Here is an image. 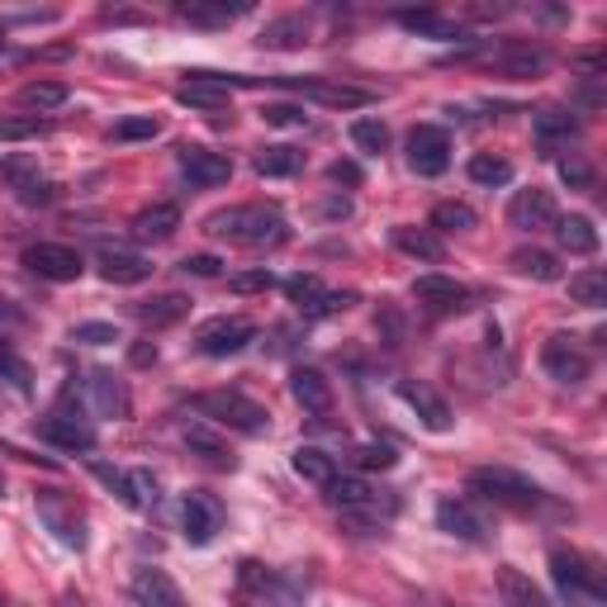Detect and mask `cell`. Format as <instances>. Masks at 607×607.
Masks as SVG:
<instances>
[{
	"mask_svg": "<svg viewBox=\"0 0 607 607\" xmlns=\"http://www.w3.org/2000/svg\"><path fill=\"white\" fill-rule=\"evenodd\" d=\"M205 233L238 242V247H276V242H285V214L276 205H233L209 214Z\"/></svg>",
	"mask_w": 607,
	"mask_h": 607,
	"instance_id": "6da1fadb",
	"label": "cell"
},
{
	"mask_svg": "<svg viewBox=\"0 0 607 607\" xmlns=\"http://www.w3.org/2000/svg\"><path fill=\"white\" fill-rule=\"evenodd\" d=\"M465 489L479 494L484 504H498V508H518V512L545 508V489H541V484H531L527 475H518V470H508V465H479V470H470Z\"/></svg>",
	"mask_w": 607,
	"mask_h": 607,
	"instance_id": "7a4b0ae2",
	"label": "cell"
},
{
	"mask_svg": "<svg viewBox=\"0 0 607 607\" xmlns=\"http://www.w3.org/2000/svg\"><path fill=\"white\" fill-rule=\"evenodd\" d=\"M323 494H328V504L361 531H375V522H389L394 512H399V498L394 494H375L366 479H352V475H338Z\"/></svg>",
	"mask_w": 607,
	"mask_h": 607,
	"instance_id": "3957f363",
	"label": "cell"
},
{
	"mask_svg": "<svg viewBox=\"0 0 607 607\" xmlns=\"http://www.w3.org/2000/svg\"><path fill=\"white\" fill-rule=\"evenodd\" d=\"M195 413L209 418L214 428H228V432H242V437H262L271 428V413L256 399L238 389H209V394H195Z\"/></svg>",
	"mask_w": 607,
	"mask_h": 607,
	"instance_id": "277c9868",
	"label": "cell"
},
{
	"mask_svg": "<svg viewBox=\"0 0 607 607\" xmlns=\"http://www.w3.org/2000/svg\"><path fill=\"white\" fill-rule=\"evenodd\" d=\"M551 580H555V594L565 598L570 607H607L603 574L588 565L584 555H574V551H551Z\"/></svg>",
	"mask_w": 607,
	"mask_h": 607,
	"instance_id": "5b68a950",
	"label": "cell"
},
{
	"mask_svg": "<svg viewBox=\"0 0 607 607\" xmlns=\"http://www.w3.org/2000/svg\"><path fill=\"white\" fill-rule=\"evenodd\" d=\"M541 366H545V375H551L555 385L574 389V385H584V379H588V371H594V356L580 346V338L555 332V338H545V346H541Z\"/></svg>",
	"mask_w": 607,
	"mask_h": 607,
	"instance_id": "8992f818",
	"label": "cell"
},
{
	"mask_svg": "<svg viewBox=\"0 0 607 607\" xmlns=\"http://www.w3.org/2000/svg\"><path fill=\"white\" fill-rule=\"evenodd\" d=\"M256 338V323L242 313H219L209 323L195 328V352L200 356H238L242 346Z\"/></svg>",
	"mask_w": 607,
	"mask_h": 607,
	"instance_id": "52a82bcc",
	"label": "cell"
},
{
	"mask_svg": "<svg viewBox=\"0 0 607 607\" xmlns=\"http://www.w3.org/2000/svg\"><path fill=\"white\" fill-rule=\"evenodd\" d=\"M276 86H290L299 96H313L318 104H328V110H366L375 100V90L366 86H346V81H323V76H271Z\"/></svg>",
	"mask_w": 607,
	"mask_h": 607,
	"instance_id": "ba28073f",
	"label": "cell"
},
{
	"mask_svg": "<svg viewBox=\"0 0 607 607\" xmlns=\"http://www.w3.org/2000/svg\"><path fill=\"white\" fill-rule=\"evenodd\" d=\"M24 266L43 280H57V285L81 280V271H86L81 252L67 247V242H34V247H24Z\"/></svg>",
	"mask_w": 607,
	"mask_h": 607,
	"instance_id": "9c48e42d",
	"label": "cell"
},
{
	"mask_svg": "<svg viewBox=\"0 0 607 607\" xmlns=\"http://www.w3.org/2000/svg\"><path fill=\"white\" fill-rule=\"evenodd\" d=\"M479 67H489V71H498V76H537V71H545V48H537V43H518V38H508V43H498V48H489V53H479L475 57Z\"/></svg>",
	"mask_w": 607,
	"mask_h": 607,
	"instance_id": "30bf717a",
	"label": "cell"
},
{
	"mask_svg": "<svg viewBox=\"0 0 607 607\" xmlns=\"http://www.w3.org/2000/svg\"><path fill=\"white\" fill-rule=\"evenodd\" d=\"M408 166H413L418 176H442L451 166V139L446 129L437 124H418L408 133Z\"/></svg>",
	"mask_w": 607,
	"mask_h": 607,
	"instance_id": "8fae6325",
	"label": "cell"
},
{
	"mask_svg": "<svg viewBox=\"0 0 607 607\" xmlns=\"http://www.w3.org/2000/svg\"><path fill=\"white\" fill-rule=\"evenodd\" d=\"M38 518H43V527H48L57 541L67 545V551H86V518L76 512L71 498H63V494H38Z\"/></svg>",
	"mask_w": 607,
	"mask_h": 607,
	"instance_id": "7c38bea8",
	"label": "cell"
},
{
	"mask_svg": "<svg viewBox=\"0 0 607 607\" xmlns=\"http://www.w3.org/2000/svg\"><path fill=\"white\" fill-rule=\"evenodd\" d=\"M38 437H43V442H53V446H63V451H96V428H90L81 413H71V408H53V413H43L38 418Z\"/></svg>",
	"mask_w": 607,
	"mask_h": 607,
	"instance_id": "4fadbf2b",
	"label": "cell"
},
{
	"mask_svg": "<svg viewBox=\"0 0 607 607\" xmlns=\"http://www.w3.org/2000/svg\"><path fill=\"white\" fill-rule=\"evenodd\" d=\"M176 162H180V172L190 176V186H200V190H214V186H223V180L233 176V162H228L223 152H214V147H200V143H186L176 152Z\"/></svg>",
	"mask_w": 607,
	"mask_h": 607,
	"instance_id": "5bb4252c",
	"label": "cell"
},
{
	"mask_svg": "<svg viewBox=\"0 0 607 607\" xmlns=\"http://www.w3.org/2000/svg\"><path fill=\"white\" fill-rule=\"evenodd\" d=\"M180 527H186V541H190V545H209V541L219 537V527H223L219 498H209V494H186V498H180Z\"/></svg>",
	"mask_w": 607,
	"mask_h": 607,
	"instance_id": "9a60e30c",
	"label": "cell"
},
{
	"mask_svg": "<svg viewBox=\"0 0 607 607\" xmlns=\"http://www.w3.org/2000/svg\"><path fill=\"white\" fill-rule=\"evenodd\" d=\"M555 219H560L555 195H551V190H541V186L518 190V195H512V205H508V223H512V228H522V233H541V228H551Z\"/></svg>",
	"mask_w": 607,
	"mask_h": 607,
	"instance_id": "2e32d148",
	"label": "cell"
},
{
	"mask_svg": "<svg viewBox=\"0 0 607 607\" xmlns=\"http://www.w3.org/2000/svg\"><path fill=\"white\" fill-rule=\"evenodd\" d=\"M285 295H290V304H299L309 318H328V313H342L346 304H352V295H332L318 276H290L285 280Z\"/></svg>",
	"mask_w": 607,
	"mask_h": 607,
	"instance_id": "e0dca14e",
	"label": "cell"
},
{
	"mask_svg": "<svg viewBox=\"0 0 607 607\" xmlns=\"http://www.w3.org/2000/svg\"><path fill=\"white\" fill-rule=\"evenodd\" d=\"M413 299H418L428 313H461L465 304H470V290H465L461 280H451V276H437V271H428V276H418V280H413Z\"/></svg>",
	"mask_w": 607,
	"mask_h": 607,
	"instance_id": "ac0fdd59",
	"label": "cell"
},
{
	"mask_svg": "<svg viewBox=\"0 0 607 607\" xmlns=\"http://www.w3.org/2000/svg\"><path fill=\"white\" fill-rule=\"evenodd\" d=\"M228 96H233V76H219V71H186L176 100L180 104H195V110H223Z\"/></svg>",
	"mask_w": 607,
	"mask_h": 607,
	"instance_id": "d6986e66",
	"label": "cell"
},
{
	"mask_svg": "<svg viewBox=\"0 0 607 607\" xmlns=\"http://www.w3.org/2000/svg\"><path fill=\"white\" fill-rule=\"evenodd\" d=\"M399 394H404V404L422 418V428H428V432H446L451 428V408H446V399L432 385H422V379H404Z\"/></svg>",
	"mask_w": 607,
	"mask_h": 607,
	"instance_id": "ffe728a7",
	"label": "cell"
},
{
	"mask_svg": "<svg viewBox=\"0 0 607 607\" xmlns=\"http://www.w3.org/2000/svg\"><path fill=\"white\" fill-rule=\"evenodd\" d=\"M129 594L139 607H186V594H180L166 570H139L129 584Z\"/></svg>",
	"mask_w": 607,
	"mask_h": 607,
	"instance_id": "44dd1931",
	"label": "cell"
},
{
	"mask_svg": "<svg viewBox=\"0 0 607 607\" xmlns=\"http://www.w3.org/2000/svg\"><path fill=\"white\" fill-rule=\"evenodd\" d=\"M290 394H295V404L304 408V413H313V418L332 413V385H328L323 371H313V366L290 371Z\"/></svg>",
	"mask_w": 607,
	"mask_h": 607,
	"instance_id": "7402d4cb",
	"label": "cell"
},
{
	"mask_svg": "<svg viewBox=\"0 0 607 607\" xmlns=\"http://www.w3.org/2000/svg\"><path fill=\"white\" fill-rule=\"evenodd\" d=\"M437 527H442L446 537H455V541H484V537H489L484 518L465 504V498H442V504H437Z\"/></svg>",
	"mask_w": 607,
	"mask_h": 607,
	"instance_id": "603a6c76",
	"label": "cell"
},
{
	"mask_svg": "<svg viewBox=\"0 0 607 607\" xmlns=\"http://www.w3.org/2000/svg\"><path fill=\"white\" fill-rule=\"evenodd\" d=\"M100 276L110 285H143L152 276V262L143 252H124V247H104L100 252Z\"/></svg>",
	"mask_w": 607,
	"mask_h": 607,
	"instance_id": "cb8c5ba5",
	"label": "cell"
},
{
	"mask_svg": "<svg viewBox=\"0 0 607 607\" xmlns=\"http://www.w3.org/2000/svg\"><path fill=\"white\" fill-rule=\"evenodd\" d=\"M186 313H190V299H186V295H176V290L152 295V299H143V304H133V318H139L143 328H152V332H162V328L180 323Z\"/></svg>",
	"mask_w": 607,
	"mask_h": 607,
	"instance_id": "d4e9b609",
	"label": "cell"
},
{
	"mask_svg": "<svg viewBox=\"0 0 607 607\" xmlns=\"http://www.w3.org/2000/svg\"><path fill=\"white\" fill-rule=\"evenodd\" d=\"M180 437H186L190 455H200L205 465H214V470H233L238 465V455L228 451V442L214 428H209V422H186V432H180Z\"/></svg>",
	"mask_w": 607,
	"mask_h": 607,
	"instance_id": "484cf974",
	"label": "cell"
},
{
	"mask_svg": "<svg viewBox=\"0 0 607 607\" xmlns=\"http://www.w3.org/2000/svg\"><path fill=\"white\" fill-rule=\"evenodd\" d=\"M86 389H90V399H96V413L100 418H129V389H124V379H119V375L90 371Z\"/></svg>",
	"mask_w": 607,
	"mask_h": 607,
	"instance_id": "4316f807",
	"label": "cell"
},
{
	"mask_svg": "<svg viewBox=\"0 0 607 607\" xmlns=\"http://www.w3.org/2000/svg\"><path fill=\"white\" fill-rule=\"evenodd\" d=\"M247 5H228V0H180L176 20H186L195 29H228Z\"/></svg>",
	"mask_w": 607,
	"mask_h": 607,
	"instance_id": "83f0119b",
	"label": "cell"
},
{
	"mask_svg": "<svg viewBox=\"0 0 607 607\" xmlns=\"http://www.w3.org/2000/svg\"><path fill=\"white\" fill-rule=\"evenodd\" d=\"M494 580H498V598H504V607H555L537 584H531V574H522V570L504 565Z\"/></svg>",
	"mask_w": 607,
	"mask_h": 607,
	"instance_id": "f1b7e54d",
	"label": "cell"
},
{
	"mask_svg": "<svg viewBox=\"0 0 607 607\" xmlns=\"http://www.w3.org/2000/svg\"><path fill=\"white\" fill-rule=\"evenodd\" d=\"M133 238L139 242H166L180 228V209L176 205H147V209H139L133 214Z\"/></svg>",
	"mask_w": 607,
	"mask_h": 607,
	"instance_id": "f546056e",
	"label": "cell"
},
{
	"mask_svg": "<svg viewBox=\"0 0 607 607\" xmlns=\"http://www.w3.org/2000/svg\"><path fill=\"white\" fill-rule=\"evenodd\" d=\"M555 238H560V247H565L570 256H594L598 252V228L588 214H565V219H555Z\"/></svg>",
	"mask_w": 607,
	"mask_h": 607,
	"instance_id": "4dcf8cb0",
	"label": "cell"
},
{
	"mask_svg": "<svg viewBox=\"0 0 607 607\" xmlns=\"http://www.w3.org/2000/svg\"><path fill=\"white\" fill-rule=\"evenodd\" d=\"M114 494L124 498L129 508H143V512L157 508V498H162L157 494V475H152V470H124V475L114 479Z\"/></svg>",
	"mask_w": 607,
	"mask_h": 607,
	"instance_id": "1f68e13d",
	"label": "cell"
},
{
	"mask_svg": "<svg viewBox=\"0 0 607 607\" xmlns=\"http://www.w3.org/2000/svg\"><path fill=\"white\" fill-rule=\"evenodd\" d=\"M290 461H295V475L318 484V489H328V484L338 479V461H332L328 451H318V446H295Z\"/></svg>",
	"mask_w": 607,
	"mask_h": 607,
	"instance_id": "d6a6232c",
	"label": "cell"
},
{
	"mask_svg": "<svg viewBox=\"0 0 607 607\" xmlns=\"http://www.w3.org/2000/svg\"><path fill=\"white\" fill-rule=\"evenodd\" d=\"M531 129H537L541 147H555L560 139H574V133H580V119H574L570 110H555V104H545V110L531 114Z\"/></svg>",
	"mask_w": 607,
	"mask_h": 607,
	"instance_id": "836d02e7",
	"label": "cell"
},
{
	"mask_svg": "<svg viewBox=\"0 0 607 607\" xmlns=\"http://www.w3.org/2000/svg\"><path fill=\"white\" fill-rule=\"evenodd\" d=\"M508 266L527 280H560V256L545 252V247H518L508 256Z\"/></svg>",
	"mask_w": 607,
	"mask_h": 607,
	"instance_id": "e575fe53",
	"label": "cell"
},
{
	"mask_svg": "<svg viewBox=\"0 0 607 607\" xmlns=\"http://www.w3.org/2000/svg\"><path fill=\"white\" fill-rule=\"evenodd\" d=\"M399 24L408 29V34H422V38H461V24L446 20V14L437 10H399Z\"/></svg>",
	"mask_w": 607,
	"mask_h": 607,
	"instance_id": "d590c367",
	"label": "cell"
},
{
	"mask_svg": "<svg viewBox=\"0 0 607 607\" xmlns=\"http://www.w3.org/2000/svg\"><path fill=\"white\" fill-rule=\"evenodd\" d=\"M14 100H20L29 114H48V110H57V104L71 100V90H67L63 81H24Z\"/></svg>",
	"mask_w": 607,
	"mask_h": 607,
	"instance_id": "8d00e7d4",
	"label": "cell"
},
{
	"mask_svg": "<svg viewBox=\"0 0 607 607\" xmlns=\"http://www.w3.org/2000/svg\"><path fill=\"white\" fill-rule=\"evenodd\" d=\"M394 247L408 252V256H418V262H442V256H446L442 238L428 233V228H394Z\"/></svg>",
	"mask_w": 607,
	"mask_h": 607,
	"instance_id": "74e56055",
	"label": "cell"
},
{
	"mask_svg": "<svg viewBox=\"0 0 607 607\" xmlns=\"http://www.w3.org/2000/svg\"><path fill=\"white\" fill-rule=\"evenodd\" d=\"M252 166H256V176H295L299 166H304V152L276 143V147H262V152H256Z\"/></svg>",
	"mask_w": 607,
	"mask_h": 607,
	"instance_id": "f35d334b",
	"label": "cell"
},
{
	"mask_svg": "<svg viewBox=\"0 0 607 607\" xmlns=\"http://www.w3.org/2000/svg\"><path fill=\"white\" fill-rule=\"evenodd\" d=\"M256 43H262V48H304L309 29H304V20H295V14H285V20H271Z\"/></svg>",
	"mask_w": 607,
	"mask_h": 607,
	"instance_id": "ab89813d",
	"label": "cell"
},
{
	"mask_svg": "<svg viewBox=\"0 0 607 607\" xmlns=\"http://www.w3.org/2000/svg\"><path fill=\"white\" fill-rule=\"evenodd\" d=\"M570 299L584 304V309H603L607 304V271H580V276H570Z\"/></svg>",
	"mask_w": 607,
	"mask_h": 607,
	"instance_id": "60d3db41",
	"label": "cell"
},
{
	"mask_svg": "<svg viewBox=\"0 0 607 607\" xmlns=\"http://www.w3.org/2000/svg\"><path fill=\"white\" fill-rule=\"evenodd\" d=\"M470 180H475V186H508L512 162L494 157V152H475V157H470Z\"/></svg>",
	"mask_w": 607,
	"mask_h": 607,
	"instance_id": "b9f144b4",
	"label": "cell"
},
{
	"mask_svg": "<svg viewBox=\"0 0 607 607\" xmlns=\"http://www.w3.org/2000/svg\"><path fill=\"white\" fill-rule=\"evenodd\" d=\"M53 124L38 114H0V143H24V139H43Z\"/></svg>",
	"mask_w": 607,
	"mask_h": 607,
	"instance_id": "7bdbcfd3",
	"label": "cell"
},
{
	"mask_svg": "<svg viewBox=\"0 0 607 607\" xmlns=\"http://www.w3.org/2000/svg\"><path fill=\"white\" fill-rule=\"evenodd\" d=\"M0 385H10L14 394H34V371H29V361L14 356L5 342H0Z\"/></svg>",
	"mask_w": 607,
	"mask_h": 607,
	"instance_id": "ee69618b",
	"label": "cell"
},
{
	"mask_svg": "<svg viewBox=\"0 0 607 607\" xmlns=\"http://www.w3.org/2000/svg\"><path fill=\"white\" fill-rule=\"evenodd\" d=\"M432 228L437 233H465V228H475V209L461 200H442L432 209Z\"/></svg>",
	"mask_w": 607,
	"mask_h": 607,
	"instance_id": "f6af8a7d",
	"label": "cell"
},
{
	"mask_svg": "<svg viewBox=\"0 0 607 607\" xmlns=\"http://www.w3.org/2000/svg\"><path fill=\"white\" fill-rule=\"evenodd\" d=\"M162 133V119H152V114H129V119H119V124L110 129V139L114 143H143V139H157Z\"/></svg>",
	"mask_w": 607,
	"mask_h": 607,
	"instance_id": "bcb514c9",
	"label": "cell"
},
{
	"mask_svg": "<svg viewBox=\"0 0 607 607\" xmlns=\"http://www.w3.org/2000/svg\"><path fill=\"white\" fill-rule=\"evenodd\" d=\"M352 143L366 152V157H379V152L389 147V129L379 124V119H356V124H352Z\"/></svg>",
	"mask_w": 607,
	"mask_h": 607,
	"instance_id": "7dc6e473",
	"label": "cell"
},
{
	"mask_svg": "<svg viewBox=\"0 0 607 607\" xmlns=\"http://www.w3.org/2000/svg\"><path fill=\"white\" fill-rule=\"evenodd\" d=\"M352 465L356 470H394L399 465V451H394L389 442H361L352 451Z\"/></svg>",
	"mask_w": 607,
	"mask_h": 607,
	"instance_id": "c3c4849f",
	"label": "cell"
},
{
	"mask_svg": "<svg viewBox=\"0 0 607 607\" xmlns=\"http://www.w3.org/2000/svg\"><path fill=\"white\" fill-rule=\"evenodd\" d=\"M560 180H565L570 190H594V166H588L580 152H570V157H560Z\"/></svg>",
	"mask_w": 607,
	"mask_h": 607,
	"instance_id": "681fc988",
	"label": "cell"
},
{
	"mask_svg": "<svg viewBox=\"0 0 607 607\" xmlns=\"http://www.w3.org/2000/svg\"><path fill=\"white\" fill-rule=\"evenodd\" d=\"M271 285H276V276L262 266V271H242V276H233V280H228V290H233V295H262V290H271Z\"/></svg>",
	"mask_w": 607,
	"mask_h": 607,
	"instance_id": "f907efd6",
	"label": "cell"
},
{
	"mask_svg": "<svg viewBox=\"0 0 607 607\" xmlns=\"http://www.w3.org/2000/svg\"><path fill=\"white\" fill-rule=\"evenodd\" d=\"M71 342H86V346H110V342H119V328H114V323H76Z\"/></svg>",
	"mask_w": 607,
	"mask_h": 607,
	"instance_id": "816d5d0a",
	"label": "cell"
},
{
	"mask_svg": "<svg viewBox=\"0 0 607 607\" xmlns=\"http://www.w3.org/2000/svg\"><path fill=\"white\" fill-rule=\"evenodd\" d=\"M262 119H266V124H280V129H304V124H309V114H304L299 104H266Z\"/></svg>",
	"mask_w": 607,
	"mask_h": 607,
	"instance_id": "f5cc1de1",
	"label": "cell"
},
{
	"mask_svg": "<svg viewBox=\"0 0 607 607\" xmlns=\"http://www.w3.org/2000/svg\"><path fill=\"white\" fill-rule=\"evenodd\" d=\"M219 256H209V252H200V256H186V262H180V271H186V276H200V280H209V276H219Z\"/></svg>",
	"mask_w": 607,
	"mask_h": 607,
	"instance_id": "db71d44e",
	"label": "cell"
},
{
	"mask_svg": "<svg viewBox=\"0 0 607 607\" xmlns=\"http://www.w3.org/2000/svg\"><path fill=\"white\" fill-rule=\"evenodd\" d=\"M328 176H332V180H342V186H356V180H361V172H356L352 162H332V166H328Z\"/></svg>",
	"mask_w": 607,
	"mask_h": 607,
	"instance_id": "11a10c76",
	"label": "cell"
},
{
	"mask_svg": "<svg viewBox=\"0 0 607 607\" xmlns=\"http://www.w3.org/2000/svg\"><path fill=\"white\" fill-rule=\"evenodd\" d=\"M129 361H133V366H152V361H157V346H152V342H133Z\"/></svg>",
	"mask_w": 607,
	"mask_h": 607,
	"instance_id": "9f6ffc18",
	"label": "cell"
},
{
	"mask_svg": "<svg viewBox=\"0 0 607 607\" xmlns=\"http://www.w3.org/2000/svg\"><path fill=\"white\" fill-rule=\"evenodd\" d=\"M0 498H5V475H0Z\"/></svg>",
	"mask_w": 607,
	"mask_h": 607,
	"instance_id": "6f0895ef",
	"label": "cell"
},
{
	"mask_svg": "<svg viewBox=\"0 0 607 607\" xmlns=\"http://www.w3.org/2000/svg\"><path fill=\"white\" fill-rule=\"evenodd\" d=\"M0 607H5V598H0Z\"/></svg>",
	"mask_w": 607,
	"mask_h": 607,
	"instance_id": "680465c9",
	"label": "cell"
},
{
	"mask_svg": "<svg viewBox=\"0 0 607 607\" xmlns=\"http://www.w3.org/2000/svg\"><path fill=\"white\" fill-rule=\"evenodd\" d=\"M0 43H5V38H0Z\"/></svg>",
	"mask_w": 607,
	"mask_h": 607,
	"instance_id": "91938a15",
	"label": "cell"
}]
</instances>
